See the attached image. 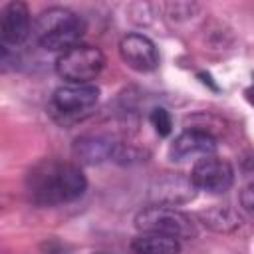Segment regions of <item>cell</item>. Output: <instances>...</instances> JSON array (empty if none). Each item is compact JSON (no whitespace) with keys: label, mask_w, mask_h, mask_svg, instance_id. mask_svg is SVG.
<instances>
[{"label":"cell","mask_w":254,"mask_h":254,"mask_svg":"<svg viewBox=\"0 0 254 254\" xmlns=\"http://www.w3.org/2000/svg\"><path fill=\"white\" fill-rule=\"evenodd\" d=\"M87 189L83 171L73 163L44 159L28 173V192L36 204L54 206L79 198Z\"/></svg>","instance_id":"1"},{"label":"cell","mask_w":254,"mask_h":254,"mask_svg":"<svg viewBox=\"0 0 254 254\" xmlns=\"http://www.w3.org/2000/svg\"><path fill=\"white\" fill-rule=\"evenodd\" d=\"M85 32L83 20L67 8L52 6L38 14L34 22V34L38 44L48 52H67L79 46Z\"/></svg>","instance_id":"2"},{"label":"cell","mask_w":254,"mask_h":254,"mask_svg":"<svg viewBox=\"0 0 254 254\" xmlns=\"http://www.w3.org/2000/svg\"><path fill=\"white\" fill-rule=\"evenodd\" d=\"M135 226L139 232L163 234L177 240H189L196 236V226L185 212L177 210L175 206L153 204L145 206L135 214Z\"/></svg>","instance_id":"3"},{"label":"cell","mask_w":254,"mask_h":254,"mask_svg":"<svg viewBox=\"0 0 254 254\" xmlns=\"http://www.w3.org/2000/svg\"><path fill=\"white\" fill-rule=\"evenodd\" d=\"M105 65V56L99 48L79 44L56 60V73L65 83H91Z\"/></svg>","instance_id":"4"},{"label":"cell","mask_w":254,"mask_h":254,"mask_svg":"<svg viewBox=\"0 0 254 254\" xmlns=\"http://www.w3.org/2000/svg\"><path fill=\"white\" fill-rule=\"evenodd\" d=\"M190 179H192L196 190L220 194L232 187L234 171L228 161H224L216 155H208L194 163V167L190 171Z\"/></svg>","instance_id":"5"},{"label":"cell","mask_w":254,"mask_h":254,"mask_svg":"<svg viewBox=\"0 0 254 254\" xmlns=\"http://www.w3.org/2000/svg\"><path fill=\"white\" fill-rule=\"evenodd\" d=\"M119 56H121V60L131 69L141 71V73L157 69L159 60H161L155 42L149 40L143 34H137V32L127 34V36L121 38V42H119Z\"/></svg>","instance_id":"6"},{"label":"cell","mask_w":254,"mask_h":254,"mask_svg":"<svg viewBox=\"0 0 254 254\" xmlns=\"http://www.w3.org/2000/svg\"><path fill=\"white\" fill-rule=\"evenodd\" d=\"M216 151V139L202 131V129H187L181 135L175 137V141L169 145V157L177 163L189 161V159H202L208 155H214Z\"/></svg>","instance_id":"7"},{"label":"cell","mask_w":254,"mask_h":254,"mask_svg":"<svg viewBox=\"0 0 254 254\" xmlns=\"http://www.w3.org/2000/svg\"><path fill=\"white\" fill-rule=\"evenodd\" d=\"M99 99V87L93 83H64L54 91L52 103L56 111L64 115H73L93 107Z\"/></svg>","instance_id":"8"},{"label":"cell","mask_w":254,"mask_h":254,"mask_svg":"<svg viewBox=\"0 0 254 254\" xmlns=\"http://www.w3.org/2000/svg\"><path fill=\"white\" fill-rule=\"evenodd\" d=\"M32 30L30 10L24 2H8L2 10L0 20V38L4 46L22 44Z\"/></svg>","instance_id":"9"},{"label":"cell","mask_w":254,"mask_h":254,"mask_svg":"<svg viewBox=\"0 0 254 254\" xmlns=\"http://www.w3.org/2000/svg\"><path fill=\"white\" fill-rule=\"evenodd\" d=\"M151 194L155 196L157 204L177 206V204L192 200L196 194V187L190 177H183V175L175 173V175H165V177L157 179Z\"/></svg>","instance_id":"10"},{"label":"cell","mask_w":254,"mask_h":254,"mask_svg":"<svg viewBox=\"0 0 254 254\" xmlns=\"http://www.w3.org/2000/svg\"><path fill=\"white\" fill-rule=\"evenodd\" d=\"M115 145L117 143L105 135L89 133V135H81L73 141V155L83 165H99L113 157Z\"/></svg>","instance_id":"11"},{"label":"cell","mask_w":254,"mask_h":254,"mask_svg":"<svg viewBox=\"0 0 254 254\" xmlns=\"http://www.w3.org/2000/svg\"><path fill=\"white\" fill-rule=\"evenodd\" d=\"M131 250L135 254H181V240L163 234L141 232L131 240Z\"/></svg>","instance_id":"12"},{"label":"cell","mask_w":254,"mask_h":254,"mask_svg":"<svg viewBox=\"0 0 254 254\" xmlns=\"http://www.w3.org/2000/svg\"><path fill=\"white\" fill-rule=\"evenodd\" d=\"M202 218H204V224H208L212 230H218V232H228L240 224L238 214L228 206H212L202 214Z\"/></svg>","instance_id":"13"},{"label":"cell","mask_w":254,"mask_h":254,"mask_svg":"<svg viewBox=\"0 0 254 254\" xmlns=\"http://www.w3.org/2000/svg\"><path fill=\"white\" fill-rule=\"evenodd\" d=\"M151 119V125L155 127V131L161 135V137H167L171 131H173V119H171V113L165 109V107H155L149 115Z\"/></svg>","instance_id":"14"},{"label":"cell","mask_w":254,"mask_h":254,"mask_svg":"<svg viewBox=\"0 0 254 254\" xmlns=\"http://www.w3.org/2000/svg\"><path fill=\"white\" fill-rule=\"evenodd\" d=\"M240 202H242V206H244L250 214H254V183H250V185H246V187L242 189V192H240Z\"/></svg>","instance_id":"15"},{"label":"cell","mask_w":254,"mask_h":254,"mask_svg":"<svg viewBox=\"0 0 254 254\" xmlns=\"http://www.w3.org/2000/svg\"><path fill=\"white\" fill-rule=\"evenodd\" d=\"M246 97H248V101L254 105V87H252V89H246Z\"/></svg>","instance_id":"16"}]
</instances>
